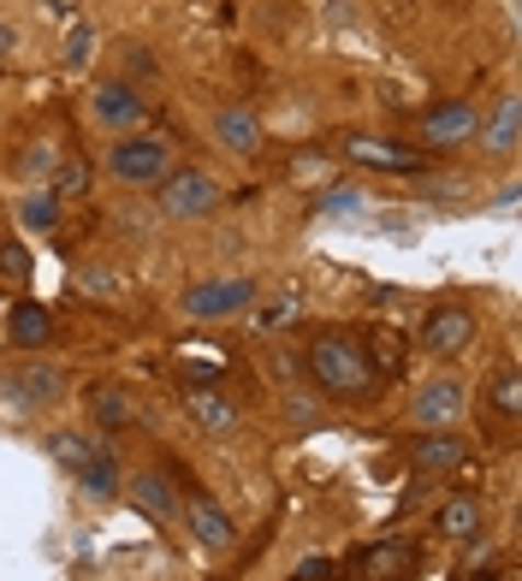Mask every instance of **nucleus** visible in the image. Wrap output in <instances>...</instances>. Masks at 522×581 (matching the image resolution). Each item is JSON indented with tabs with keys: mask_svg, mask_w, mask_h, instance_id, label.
Segmentation results:
<instances>
[{
	"mask_svg": "<svg viewBox=\"0 0 522 581\" xmlns=\"http://www.w3.org/2000/svg\"><path fill=\"white\" fill-rule=\"evenodd\" d=\"M90 415H95L107 433H120V428H130V398H125L120 386H95V391H90Z\"/></svg>",
	"mask_w": 522,
	"mask_h": 581,
	"instance_id": "obj_21",
	"label": "nucleus"
},
{
	"mask_svg": "<svg viewBox=\"0 0 522 581\" xmlns=\"http://www.w3.org/2000/svg\"><path fill=\"white\" fill-rule=\"evenodd\" d=\"M475 130H481L475 101H445V107H433L422 119V143H428V149H452V143L475 137Z\"/></svg>",
	"mask_w": 522,
	"mask_h": 581,
	"instance_id": "obj_10",
	"label": "nucleus"
},
{
	"mask_svg": "<svg viewBox=\"0 0 522 581\" xmlns=\"http://www.w3.org/2000/svg\"><path fill=\"white\" fill-rule=\"evenodd\" d=\"M19 220L31 226V231H54V226H60V196L42 184V191H31V196L19 202Z\"/></svg>",
	"mask_w": 522,
	"mask_h": 581,
	"instance_id": "obj_22",
	"label": "nucleus"
},
{
	"mask_svg": "<svg viewBox=\"0 0 522 581\" xmlns=\"http://www.w3.org/2000/svg\"><path fill=\"white\" fill-rule=\"evenodd\" d=\"M410 463L422 475H457L463 463H469V440H457V433H445V428H428L410 440Z\"/></svg>",
	"mask_w": 522,
	"mask_h": 581,
	"instance_id": "obj_8",
	"label": "nucleus"
},
{
	"mask_svg": "<svg viewBox=\"0 0 522 581\" xmlns=\"http://www.w3.org/2000/svg\"><path fill=\"white\" fill-rule=\"evenodd\" d=\"M487 522V504L475 499V492H452V499L440 504V534L445 540H475Z\"/></svg>",
	"mask_w": 522,
	"mask_h": 581,
	"instance_id": "obj_16",
	"label": "nucleus"
},
{
	"mask_svg": "<svg viewBox=\"0 0 522 581\" xmlns=\"http://www.w3.org/2000/svg\"><path fill=\"white\" fill-rule=\"evenodd\" d=\"M95 452H101V440H95V433H78V428H60V433L48 440V457L60 463V469H71V475L90 469Z\"/></svg>",
	"mask_w": 522,
	"mask_h": 581,
	"instance_id": "obj_19",
	"label": "nucleus"
},
{
	"mask_svg": "<svg viewBox=\"0 0 522 581\" xmlns=\"http://www.w3.org/2000/svg\"><path fill=\"white\" fill-rule=\"evenodd\" d=\"M179 516H184V528H191V540H196V546H208V551H226L231 540H238V528H231V516H226L220 504L208 499V492H191Z\"/></svg>",
	"mask_w": 522,
	"mask_h": 581,
	"instance_id": "obj_9",
	"label": "nucleus"
},
{
	"mask_svg": "<svg viewBox=\"0 0 522 581\" xmlns=\"http://www.w3.org/2000/svg\"><path fill=\"white\" fill-rule=\"evenodd\" d=\"M78 487L90 492V499H101V504H107V499H120V487H125V481H120V463H113V452H107V445H101V452H95V463L78 475Z\"/></svg>",
	"mask_w": 522,
	"mask_h": 581,
	"instance_id": "obj_20",
	"label": "nucleus"
},
{
	"mask_svg": "<svg viewBox=\"0 0 522 581\" xmlns=\"http://www.w3.org/2000/svg\"><path fill=\"white\" fill-rule=\"evenodd\" d=\"M214 137H220V149H231V155H256L261 149V119L243 101H226V107L214 113Z\"/></svg>",
	"mask_w": 522,
	"mask_h": 581,
	"instance_id": "obj_13",
	"label": "nucleus"
},
{
	"mask_svg": "<svg viewBox=\"0 0 522 581\" xmlns=\"http://www.w3.org/2000/svg\"><path fill=\"white\" fill-rule=\"evenodd\" d=\"M475 339V315L463 309V303H440V309H428L422 321V351L428 356H463Z\"/></svg>",
	"mask_w": 522,
	"mask_h": 581,
	"instance_id": "obj_6",
	"label": "nucleus"
},
{
	"mask_svg": "<svg viewBox=\"0 0 522 581\" xmlns=\"http://www.w3.org/2000/svg\"><path fill=\"white\" fill-rule=\"evenodd\" d=\"M297 581H332V563H327V558H309V563L297 570Z\"/></svg>",
	"mask_w": 522,
	"mask_h": 581,
	"instance_id": "obj_33",
	"label": "nucleus"
},
{
	"mask_svg": "<svg viewBox=\"0 0 522 581\" xmlns=\"http://www.w3.org/2000/svg\"><path fill=\"white\" fill-rule=\"evenodd\" d=\"M356 196H362L356 184H339V191H327V196H321V208H327V214H351V208H356Z\"/></svg>",
	"mask_w": 522,
	"mask_h": 581,
	"instance_id": "obj_30",
	"label": "nucleus"
},
{
	"mask_svg": "<svg viewBox=\"0 0 522 581\" xmlns=\"http://www.w3.org/2000/svg\"><path fill=\"white\" fill-rule=\"evenodd\" d=\"M243 309H256V280H202L184 290V315H196V321H226Z\"/></svg>",
	"mask_w": 522,
	"mask_h": 581,
	"instance_id": "obj_4",
	"label": "nucleus"
},
{
	"mask_svg": "<svg viewBox=\"0 0 522 581\" xmlns=\"http://www.w3.org/2000/svg\"><path fill=\"white\" fill-rule=\"evenodd\" d=\"M297 315H303V303L285 290V297H273V303H261V309H256V332H280V327H292Z\"/></svg>",
	"mask_w": 522,
	"mask_h": 581,
	"instance_id": "obj_24",
	"label": "nucleus"
},
{
	"mask_svg": "<svg viewBox=\"0 0 522 581\" xmlns=\"http://www.w3.org/2000/svg\"><path fill=\"white\" fill-rule=\"evenodd\" d=\"M107 285H113V273H107V267H83V290H90V297H101Z\"/></svg>",
	"mask_w": 522,
	"mask_h": 581,
	"instance_id": "obj_32",
	"label": "nucleus"
},
{
	"mask_svg": "<svg viewBox=\"0 0 522 581\" xmlns=\"http://www.w3.org/2000/svg\"><path fill=\"white\" fill-rule=\"evenodd\" d=\"M83 184H90V167H83V161H60V172L48 179V191L54 196H83Z\"/></svg>",
	"mask_w": 522,
	"mask_h": 581,
	"instance_id": "obj_28",
	"label": "nucleus"
},
{
	"mask_svg": "<svg viewBox=\"0 0 522 581\" xmlns=\"http://www.w3.org/2000/svg\"><path fill=\"white\" fill-rule=\"evenodd\" d=\"M12 48H19V31H12V24H0V60H7Z\"/></svg>",
	"mask_w": 522,
	"mask_h": 581,
	"instance_id": "obj_34",
	"label": "nucleus"
},
{
	"mask_svg": "<svg viewBox=\"0 0 522 581\" xmlns=\"http://www.w3.org/2000/svg\"><path fill=\"white\" fill-rule=\"evenodd\" d=\"M125 492H130V504H137L143 516H155V522H172V516H179V499H172L167 475H149V469H143V475H130Z\"/></svg>",
	"mask_w": 522,
	"mask_h": 581,
	"instance_id": "obj_18",
	"label": "nucleus"
},
{
	"mask_svg": "<svg viewBox=\"0 0 522 581\" xmlns=\"http://www.w3.org/2000/svg\"><path fill=\"white\" fill-rule=\"evenodd\" d=\"M48 12H60V19H71V0H48Z\"/></svg>",
	"mask_w": 522,
	"mask_h": 581,
	"instance_id": "obj_35",
	"label": "nucleus"
},
{
	"mask_svg": "<svg viewBox=\"0 0 522 581\" xmlns=\"http://www.w3.org/2000/svg\"><path fill=\"white\" fill-rule=\"evenodd\" d=\"M155 191H161V214H172V220H208V214L220 208V184H214L202 167L167 172Z\"/></svg>",
	"mask_w": 522,
	"mask_h": 581,
	"instance_id": "obj_3",
	"label": "nucleus"
},
{
	"mask_svg": "<svg viewBox=\"0 0 522 581\" xmlns=\"http://www.w3.org/2000/svg\"><path fill=\"white\" fill-rule=\"evenodd\" d=\"M90 48H95V31H90V24H71L66 48H60V60H66V71H83V66H90Z\"/></svg>",
	"mask_w": 522,
	"mask_h": 581,
	"instance_id": "obj_27",
	"label": "nucleus"
},
{
	"mask_svg": "<svg viewBox=\"0 0 522 581\" xmlns=\"http://www.w3.org/2000/svg\"><path fill=\"white\" fill-rule=\"evenodd\" d=\"M107 167H113V179H125V184H161L167 172H172V137H161V130H125L120 143L107 149Z\"/></svg>",
	"mask_w": 522,
	"mask_h": 581,
	"instance_id": "obj_2",
	"label": "nucleus"
},
{
	"mask_svg": "<svg viewBox=\"0 0 522 581\" xmlns=\"http://www.w3.org/2000/svg\"><path fill=\"white\" fill-rule=\"evenodd\" d=\"M0 267H7L12 280H31V255H24L19 243H0Z\"/></svg>",
	"mask_w": 522,
	"mask_h": 581,
	"instance_id": "obj_29",
	"label": "nucleus"
},
{
	"mask_svg": "<svg viewBox=\"0 0 522 581\" xmlns=\"http://www.w3.org/2000/svg\"><path fill=\"white\" fill-rule=\"evenodd\" d=\"M416 576V546L410 540H386L362 558V581H410Z\"/></svg>",
	"mask_w": 522,
	"mask_h": 581,
	"instance_id": "obj_14",
	"label": "nucleus"
},
{
	"mask_svg": "<svg viewBox=\"0 0 522 581\" xmlns=\"http://www.w3.org/2000/svg\"><path fill=\"white\" fill-rule=\"evenodd\" d=\"M7 339L19 344V351H42V344L54 339V315L36 309V303H12L7 309Z\"/></svg>",
	"mask_w": 522,
	"mask_h": 581,
	"instance_id": "obj_15",
	"label": "nucleus"
},
{
	"mask_svg": "<svg viewBox=\"0 0 522 581\" xmlns=\"http://www.w3.org/2000/svg\"><path fill=\"white\" fill-rule=\"evenodd\" d=\"M309 374H315V386H321V391L351 398V403L374 398V386H381L362 332H321V339L309 344Z\"/></svg>",
	"mask_w": 522,
	"mask_h": 581,
	"instance_id": "obj_1",
	"label": "nucleus"
},
{
	"mask_svg": "<svg viewBox=\"0 0 522 581\" xmlns=\"http://www.w3.org/2000/svg\"><path fill=\"white\" fill-rule=\"evenodd\" d=\"M155 71H161V66H155V54H149V48H130V78H125L130 90H137L143 78H155Z\"/></svg>",
	"mask_w": 522,
	"mask_h": 581,
	"instance_id": "obj_31",
	"label": "nucleus"
},
{
	"mask_svg": "<svg viewBox=\"0 0 522 581\" xmlns=\"http://www.w3.org/2000/svg\"><path fill=\"white\" fill-rule=\"evenodd\" d=\"M463 380H428L422 391L410 398V415L422 421V428H452V421L463 415Z\"/></svg>",
	"mask_w": 522,
	"mask_h": 581,
	"instance_id": "obj_11",
	"label": "nucleus"
},
{
	"mask_svg": "<svg viewBox=\"0 0 522 581\" xmlns=\"http://www.w3.org/2000/svg\"><path fill=\"white\" fill-rule=\"evenodd\" d=\"M184 410H191V421L202 433H214V440H226V433H238V410L220 398V391H208V386H196L191 398H184Z\"/></svg>",
	"mask_w": 522,
	"mask_h": 581,
	"instance_id": "obj_17",
	"label": "nucleus"
},
{
	"mask_svg": "<svg viewBox=\"0 0 522 581\" xmlns=\"http://www.w3.org/2000/svg\"><path fill=\"white\" fill-rule=\"evenodd\" d=\"M60 161H66L60 143H31V155H24V172H31V179H54V172H60Z\"/></svg>",
	"mask_w": 522,
	"mask_h": 581,
	"instance_id": "obj_26",
	"label": "nucleus"
},
{
	"mask_svg": "<svg viewBox=\"0 0 522 581\" xmlns=\"http://www.w3.org/2000/svg\"><path fill=\"white\" fill-rule=\"evenodd\" d=\"M344 155H351L356 167H381V172H422V149L381 143V137H344Z\"/></svg>",
	"mask_w": 522,
	"mask_h": 581,
	"instance_id": "obj_12",
	"label": "nucleus"
},
{
	"mask_svg": "<svg viewBox=\"0 0 522 581\" xmlns=\"http://www.w3.org/2000/svg\"><path fill=\"white\" fill-rule=\"evenodd\" d=\"M487 149L492 155H517V95H504L499 113L487 119Z\"/></svg>",
	"mask_w": 522,
	"mask_h": 581,
	"instance_id": "obj_23",
	"label": "nucleus"
},
{
	"mask_svg": "<svg viewBox=\"0 0 522 581\" xmlns=\"http://www.w3.org/2000/svg\"><path fill=\"white\" fill-rule=\"evenodd\" d=\"M90 113L107 130H137L143 119H149V101H143V90H130L125 78H101L90 90Z\"/></svg>",
	"mask_w": 522,
	"mask_h": 581,
	"instance_id": "obj_5",
	"label": "nucleus"
},
{
	"mask_svg": "<svg viewBox=\"0 0 522 581\" xmlns=\"http://www.w3.org/2000/svg\"><path fill=\"white\" fill-rule=\"evenodd\" d=\"M7 391H0V403H12V410H48V403H60V368H48V362H31V368H19V374H7L0 380Z\"/></svg>",
	"mask_w": 522,
	"mask_h": 581,
	"instance_id": "obj_7",
	"label": "nucleus"
},
{
	"mask_svg": "<svg viewBox=\"0 0 522 581\" xmlns=\"http://www.w3.org/2000/svg\"><path fill=\"white\" fill-rule=\"evenodd\" d=\"M487 398H492V410H499L504 421H517V415H522V380H517V368H504L499 380H492Z\"/></svg>",
	"mask_w": 522,
	"mask_h": 581,
	"instance_id": "obj_25",
	"label": "nucleus"
}]
</instances>
